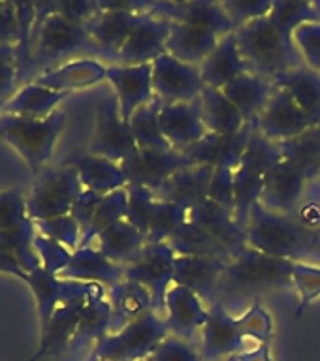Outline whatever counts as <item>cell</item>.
Returning a JSON list of instances; mask_svg holds the SVG:
<instances>
[{"instance_id": "obj_19", "label": "cell", "mask_w": 320, "mask_h": 361, "mask_svg": "<svg viewBox=\"0 0 320 361\" xmlns=\"http://www.w3.org/2000/svg\"><path fill=\"white\" fill-rule=\"evenodd\" d=\"M106 79L117 96L119 113L124 123H130L132 115L155 98L153 62L151 64H140V66L112 64L106 70Z\"/></svg>"}, {"instance_id": "obj_42", "label": "cell", "mask_w": 320, "mask_h": 361, "mask_svg": "<svg viewBox=\"0 0 320 361\" xmlns=\"http://www.w3.org/2000/svg\"><path fill=\"white\" fill-rule=\"evenodd\" d=\"M186 219V211L179 205L157 200L153 205L147 243H168V239L179 230Z\"/></svg>"}, {"instance_id": "obj_30", "label": "cell", "mask_w": 320, "mask_h": 361, "mask_svg": "<svg viewBox=\"0 0 320 361\" xmlns=\"http://www.w3.org/2000/svg\"><path fill=\"white\" fill-rule=\"evenodd\" d=\"M112 305L107 301L106 288L100 284H93L89 295L85 299L83 309L79 312L78 331L73 337L72 346L83 344H96L98 341L109 335L112 331Z\"/></svg>"}, {"instance_id": "obj_56", "label": "cell", "mask_w": 320, "mask_h": 361, "mask_svg": "<svg viewBox=\"0 0 320 361\" xmlns=\"http://www.w3.org/2000/svg\"><path fill=\"white\" fill-rule=\"evenodd\" d=\"M0 271H4L8 275L17 276V279H21V281L27 279V273L23 271V267L19 265L16 256H13L10 250H6L4 247H0Z\"/></svg>"}, {"instance_id": "obj_15", "label": "cell", "mask_w": 320, "mask_h": 361, "mask_svg": "<svg viewBox=\"0 0 320 361\" xmlns=\"http://www.w3.org/2000/svg\"><path fill=\"white\" fill-rule=\"evenodd\" d=\"M253 126L259 134L273 143H285L315 128L309 118L305 117V113L296 106L292 96L279 87H275L268 106Z\"/></svg>"}, {"instance_id": "obj_23", "label": "cell", "mask_w": 320, "mask_h": 361, "mask_svg": "<svg viewBox=\"0 0 320 361\" xmlns=\"http://www.w3.org/2000/svg\"><path fill=\"white\" fill-rule=\"evenodd\" d=\"M57 276L61 281L89 282V284L112 288L117 282L124 281V267L112 262L96 247H85L78 248L72 254L70 264Z\"/></svg>"}, {"instance_id": "obj_17", "label": "cell", "mask_w": 320, "mask_h": 361, "mask_svg": "<svg viewBox=\"0 0 320 361\" xmlns=\"http://www.w3.org/2000/svg\"><path fill=\"white\" fill-rule=\"evenodd\" d=\"M164 320L170 335L196 344L208 320V305L192 290L174 284L164 298Z\"/></svg>"}, {"instance_id": "obj_43", "label": "cell", "mask_w": 320, "mask_h": 361, "mask_svg": "<svg viewBox=\"0 0 320 361\" xmlns=\"http://www.w3.org/2000/svg\"><path fill=\"white\" fill-rule=\"evenodd\" d=\"M34 228H36V233L61 243L68 250H72V252L78 250L79 241H81V228L73 220L72 214H64V216H55V219L47 220H36Z\"/></svg>"}, {"instance_id": "obj_59", "label": "cell", "mask_w": 320, "mask_h": 361, "mask_svg": "<svg viewBox=\"0 0 320 361\" xmlns=\"http://www.w3.org/2000/svg\"><path fill=\"white\" fill-rule=\"evenodd\" d=\"M223 361H237V355H230V357H226V360Z\"/></svg>"}, {"instance_id": "obj_45", "label": "cell", "mask_w": 320, "mask_h": 361, "mask_svg": "<svg viewBox=\"0 0 320 361\" xmlns=\"http://www.w3.org/2000/svg\"><path fill=\"white\" fill-rule=\"evenodd\" d=\"M129 192V205H126V220L147 237L149 231V220H151L153 205L157 202L155 192L143 186H126Z\"/></svg>"}, {"instance_id": "obj_14", "label": "cell", "mask_w": 320, "mask_h": 361, "mask_svg": "<svg viewBox=\"0 0 320 361\" xmlns=\"http://www.w3.org/2000/svg\"><path fill=\"white\" fill-rule=\"evenodd\" d=\"M203 85L200 66L186 64L170 53H164L153 62V92L164 104L194 102L200 98Z\"/></svg>"}, {"instance_id": "obj_32", "label": "cell", "mask_w": 320, "mask_h": 361, "mask_svg": "<svg viewBox=\"0 0 320 361\" xmlns=\"http://www.w3.org/2000/svg\"><path fill=\"white\" fill-rule=\"evenodd\" d=\"M106 293L113 312L112 331L109 333L123 329L124 326H129L130 322L138 320L140 316L153 310L151 293L147 292L141 284L129 281V279L117 282L115 286L106 288Z\"/></svg>"}, {"instance_id": "obj_37", "label": "cell", "mask_w": 320, "mask_h": 361, "mask_svg": "<svg viewBox=\"0 0 320 361\" xmlns=\"http://www.w3.org/2000/svg\"><path fill=\"white\" fill-rule=\"evenodd\" d=\"M25 282L30 286V292L36 299L40 329H44L47 326V322H49L51 314H53V310L57 309V305L61 303L62 298L66 295L70 281H61L59 276L47 273L44 267H38L32 273H28Z\"/></svg>"}, {"instance_id": "obj_8", "label": "cell", "mask_w": 320, "mask_h": 361, "mask_svg": "<svg viewBox=\"0 0 320 361\" xmlns=\"http://www.w3.org/2000/svg\"><path fill=\"white\" fill-rule=\"evenodd\" d=\"M83 190L78 171L72 166L62 162L57 168L42 169L27 196V216L36 222L70 214Z\"/></svg>"}, {"instance_id": "obj_22", "label": "cell", "mask_w": 320, "mask_h": 361, "mask_svg": "<svg viewBox=\"0 0 320 361\" xmlns=\"http://www.w3.org/2000/svg\"><path fill=\"white\" fill-rule=\"evenodd\" d=\"M228 259L213 256H175L174 284L185 286L211 305L219 299V286Z\"/></svg>"}, {"instance_id": "obj_60", "label": "cell", "mask_w": 320, "mask_h": 361, "mask_svg": "<svg viewBox=\"0 0 320 361\" xmlns=\"http://www.w3.org/2000/svg\"><path fill=\"white\" fill-rule=\"evenodd\" d=\"M319 179H320V171H319Z\"/></svg>"}, {"instance_id": "obj_5", "label": "cell", "mask_w": 320, "mask_h": 361, "mask_svg": "<svg viewBox=\"0 0 320 361\" xmlns=\"http://www.w3.org/2000/svg\"><path fill=\"white\" fill-rule=\"evenodd\" d=\"M64 126L66 113L62 111H55L47 118L0 113V140L13 147L34 173H40L42 166L51 158Z\"/></svg>"}, {"instance_id": "obj_21", "label": "cell", "mask_w": 320, "mask_h": 361, "mask_svg": "<svg viewBox=\"0 0 320 361\" xmlns=\"http://www.w3.org/2000/svg\"><path fill=\"white\" fill-rule=\"evenodd\" d=\"M172 21L146 13L141 23L130 34L123 49L119 51L117 62L123 66H140V64H151L160 55L166 53V42H168Z\"/></svg>"}, {"instance_id": "obj_20", "label": "cell", "mask_w": 320, "mask_h": 361, "mask_svg": "<svg viewBox=\"0 0 320 361\" xmlns=\"http://www.w3.org/2000/svg\"><path fill=\"white\" fill-rule=\"evenodd\" d=\"M158 123L164 137L174 151H186L196 145L209 134L202 118L200 102H179V104H162L158 113Z\"/></svg>"}, {"instance_id": "obj_29", "label": "cell", "mask_w": 320, "mask_h": 361, "mask_svg": "<svg viewBox=\"0 0 320 361\" xmlns=\"http://www.w3.org/2000/svg\"><path fill=\"white\" fill-rule=\"evenodd\" d=\"M200 73H202L206 87L220 90L236 78L249 73L247 64L243 61L239 47H237L236 34H226L220 38L213 53L200 64Z\"/></svg>"}, {"instance_id": "obj_48", "label": "cell", "mask_w": 320, "mask_h": 361, "mask_svg": "<svg viewBox=\"0 0 320 361\" xmlns=\"http://www.w3.org/2000/svg\"><path fill=\"white\" fill-rule=\"evenodd\" d=\"M34 250L38 254L42 267L55 276L70 264L73 254L64 245L53 241L49 237L40 235V233H36V237H34Z\"/></svg>"}, {"instance_id": "obj_49", "label": "cell", "mask_w": 320, "mask_h": 361, "mask_svg": "<svg viewBox=\"0 0 320 361\" xmlns=\"http://www.w3.org/2000/svg\"><path fill=\"white\" fill-rule=\"evenodd\" d=\"M208 200L220 205L230 213H236V188H234V166L213 168V177L209 183Z\"/></svg>"}, {"instance_id": "obj_4", "label": "cell", "mask_w": 320, "mask_h": 361, "mask_svg": "<svg viewBox=\"0 0 320 361\" xmlns=\"http://www.w3.org/2000/svg\"><path fill=\"white\" fill-rule=\"evenodd\" d=\"M283 158L279 143L266 140L264 135L253 130L247 149L234 168V188H236V220L245 230L249 214L256 203H260L266 179Z\"/></svg>"}, {"instance_id": "obj_51", "label": "cell", "mask_w": 320, "mask_h": 361, "mask_svg": "<svg viewBox=\"0 0 320 361\" xmlns=\"http://www.w3.org/2000/svg\"><path fill=\"white\" fill-rule=\"evenodd\" d=\"M27 219V197L17 188L0 192V231L19 226Z\"/></svg>"}, {"instance_id": "obj_53", "label": "cell", "mask_w": 320, "mask_h": 361, "mask_svg": "<svg viewBox=\"0 0 320 361\" xmlns=\"http://www.w3.org/2000/svg\"><path fill=\"white\" fill-rule=\"evenodd\" d=\"M19 78L16 45H0V107L10 100L16 79Z\"/></svg>"}, {"instance_id": "obj_25", "label": "cell", "mask_w": 320, "mask_h": 361, "mask_svg": "<svg viewBox=\"0 0 320 361\" xmlns=\"http://www.w3.org/2000/svg\"><path fill=\"white\" fill-rule=\"evenodd\" d=\"M211 177H213L211 166H189L172 175L158 190H155V197L191 211L192 207L208 200Z\"/></svg>"}, {"instance_id": "obj_39", "label": "cell", "mask_w": 320, "mask_h": 361, "mask_svg": "<svg viewBox=\"0 0 320 361\" xmlns=\"http://www.w3.org/2000/svg\"><path fill=\"white\" fill-rule=\"evenodd\" d=\"M126 205H129V192H126V186L121 188V190H115L112 194H106L102 196L100 203L96 205L95 216L90 220L89 228L81 235V241H79L78 248L93 247V241L98 239L102 231L107 230L109 226H113L119 220L126 219Z\"/></svg>"}, {"instance_id": "obj_61", "label": "cell", "mask_w": 320, "mask_h": 361, "mask_svg": "<svg viewBox=\"0 0 320 361\" xmlns=\"http://www.w3.org/2000/svg\"><path fill=\"white\" fill-rule=\"evenodd\" d=\"M141 361H147V360H141Z\"/></svg>"}, {"instance_id": "obj_11", "label": "cell", "mask_w": 320, "mask_h": 361, "mask_svg": "<svg viewBox=\"0 0 320 361\" xmlns=\"http://www.w3.org/2000/svg\"><path fill=\"white\" fill-rule=\"evenodd\" d=\"M249 341L251 338L242 316L234 318L220 299L208 305V320L200 331V344H198L203 360L223 361L230 355L242 354L245 350L253 348L249 346Z\"/></svg>"}, {"instance_id": "obj_16", "label": "cell", "mask_w": 320, "mask_h": 361, "mask_svg": "<svg viewBox=\"0 0 320 361\" xmlns=\"http://www.w3.org/2000/svg\"><path fill=\"white\" fill-rule=\"evenodd\" d=\"M189 166L194 164L181 151H147V149H138L132 157L121 164L126 177V186H143L153 192L158 190L179 169Z\"/></svg>"}, {"instance_id": "obj_3", "label": "cell", "mask_w": 320, "mask_h": 361, "mask_svg": "<svg viewBox=\"0 0 320 361\" xmlns=\"http://www.w3.org/2000/svg\"><path fill=\"white\" fill-rule=\"evenodd\" d=\"M294 262L259 252L247 245L234 254L223 273L219 299L225 303L228 298H239L249 293L292 286Z\"/></svg>"}, {"instance_id": "obj_13", "label": "cell", "mask_w": 320, "mask_h": 361, "mask_svg": "<svg viewBox=\"0 0 320 361\" xmlns=\"http://www.w3.org/2000/svg\"><path fill=\"white\" fill-rule=\"evenodd\" d=\"M93 284L89 282L70 281L66 295L57 305L47 326L42 329L38 352L30 357V361H38L45 355H59L62 350L72 346L76 331H78L79 312L83 309V303L89 295Z\"/></svg>"}, {"instance_id": "obj_10", "label": "cell", "mask_w": 320, "mask_h": 361, "mask_svg": "<svg viewBox=\"0 0 320 361\" xmlns=\"http://www.w3.org/2000/svg\"><path fill=\"white\" fill-rule=\"evenodd\" d=\"M136 151H138V145H136L130 124L124 123L119 113L117 96L115 92L104 94L96 104L95 130L87 145V152L107 158L121 166Z\"/></svg>"}, {"instance_id": "obj_40", "label": "cell", "mask_w": 320, "mask_h": 361, "mask_svg": "<svg viewBox=\"0 0 320 361\" xmlns=\"http://www.w3.org/2000/svg\"><path fill=\"white\" fill-rule=\"evenodd\" d=\"M283 158L298 166L309 180L319 179L320 171V126L311 128L300 137L279 143Z\"/></svg>"}, {"instance_id": "obj_26", "label": "cell", "mask_w": 320, "mask_h": 361, "mask_svg": "<svg viewBox=\"0 0 320 361\" xmlns=\"http://www.w3.org/2000/svg\"><path fill=\"white\" fill-rule=\"evenodd\" d=\"M106 70L102 62L96 59H76V61L64 62L61 66L45 70L34 79L32 83L55 90V92H72L78 89L95 87L106 79Z\"/></svg>"}, {"instance_id": "obj_31", "label": "cell", "mask_w": 320, "mask_h": 361, "mask_svg": "<svg viewBox=\"0 0 320 361\" xmlns=\"http://www.w3.org/2000/svg\"><path fill=\"white\" fill-rule=\"evenodd\" d=\"M273 90H275V83L271 79L260 78L254 73H243L226 85L223 92L239 109L245 123L254 124L260 113L268 106Z\"/></svg>"}, {"instance_id": "obj_28", "label": "cell", "mask_w": 320, "mask_h": 361, "mask_svg": "<svg viewBox=\"0 0 320 361\" xmlns=\"http://www.w3.org/2000/svg\"><path fill=\"white\" fill-rule=\"evenodd\" d=\"M220 38L223 36L209 28L189 25V23H172V30L166 42V53L186 64L200 66L219 45Z\"/></svg>"}, {"instance_id": "obj_44", "label": "cell", "mask_w": 320, "mask_h": 361, "mask_svg": "<svg viewBox=\"0 0 320 361\" xmlns=\"http://www.w3.org/2000/svg\"><path fill=\"white\" fill-rule=\"evenodd\" d=\"M292 288L298 293L296 316H300L316 298H320V265L294 264Z\"/></svg>"}, {"instance_id": "obj_57", "label": "cell", "mask_w": 320, "mask_h": 361, "mask_svg": "<svg viewBox=\"0 0 320 361\" xmlns=\"http://www.w3.org/2000/svg\"><path fill=\"white\" fill-rule=\"evenodd\" d=\"M237 361H273L271 360V346L270 343L254 344L253 348L245 350L242 354H237Z\"/></svg>"}, {"instance_id": "obj_1", "label": "cell", "mask_w": 320, "mask_h": 361, "mask_svg": "<svg viewBox=\"0 0 320 361\" xmlns=\"http://www.w3.org/2000/svg\"><path fill=\"white\" fill-rule=\"evenodd\" d=\"M247 245L259 252L294 264L320 265V230L302 224L294 214L273 213L256 203L245 226Z\"/></svg>"}, {"instance_id": "obj_35", "label": "cell", "mask_w": 320, "mask_h": 361, "mask_svg": "<svg viewBox=\"0 0 320 361\" xmlns=\"http://www.w3.org/2000/svg\"><path fill=\"white\" fill-rule=\"evenodd\" d=\"M146 245L147 237L136 230L126 219L109 226L96 239V248L112 262L123 265V267L132 264L140 256Z\"/></svg>"}, {"instance_id": "obj_54", "label": "cell", "mask_w": 320, "mask_h": 361, "mask_svg": "<svg viewBox=\"0 0 320 361\" xmlns=\"http://www.w3.org/2000/svg\"><path fill=\"white\" fill-rule=\"evenodd\" d=\"M19 13L17 2H0V45H17Z\"/></svg>"}, {"instance_id": "obj_34", "label": "cell", "mask_w": 320, "mask_h": 361, "mask_svg": "<svg viewBox=\"0 0 320 361\" xmlns=\"http://www.w3.org/2000/svg\"><path fill=\"white\" fill-rule=\"evenodd\" d=\"M275 87L285 89L292 96L296 106L305 113L311 124L320 126V72H315L304 64L292 72L283 73L275 79Z\"/></svg>"}, {"instance_id": "obj_24", "label": "cell", "mask_w": 320, "mask_h": 361, "mask_svg": "<svg viewBox=\"0 0 320 361\" xmlns=\"http://www.w3.org/2000/svg\"><path fill=\"white\" fill-rule=\"evenodd\" d=\"M253 130V124H247L236 135L208 134L202 141H198L196 145L189 147L186 151H183V154L194 166H211V168L234 166L236 168L239 158H242V154L247 149V143L251 140Z\"/></svg>"}, {"instance_id": "obj_41", "label": "cell", "mask_w": 320, "mask_h": 361, "mask_svg": "<svg viewBox=\"0 0 320 361\" xmlns=\"http://www.w3.org/2000/svg\"><path fill=\"white\" fill-rule=\"evenodd\" d=\"M279 30L292 38V32L300 25L309 21H320V2L307 0H275L271 13L268 16Z\"/></svg>"}, {"instance_id": "obj_12", "label": "cell", "mask_w": 320, "mask_h": 361, "mask_svg": "<svg viewBox=\"0 0 320 361\" xmlns=\"http://www.w3.org/2000/svg\"><path fill=\"white\" fill-rule=\"evenodd\" d=\"M175 256L168 243H147L140 256L124 267V279L138 282L151 293L153 310L160 316H164V298L174 286Z\"/></svg>"}, {"instance_id": "obj_27", "label": "cell", "mask_w": 320, "mask_h": 361, "mask_svg": "<svg viewBox=\"0 0 320 361\" xmlns=\"http://www.w3.org/2000/svg\"><path fill=\"white\" fill-rule=\"evenodd\" d=\"M64 164L76 168L83 188L96 192L100 196L112 194V192L121 190L126 186L123 168L119 164L107 160V158L96 157V154L83 151L73 152L72 157L64 160Z\"/></svg>"}, {"instance_id": "obj_18", "label": "cell", "mask_w": 320, "mask_h": 361, "mask_svg": "<svg viewBox=\"0 0 320 361\" xmlns=\"http://www.w3.org/2000/svg\"><path fill=\"white\" fill-rule=\"evenodd\" d=\"M309 183L311 180L298 166H294L287 158H281L266 179L260 205L273 213L294 214L304 202Z\"/></svg>"}, {"instance_id": "obj_7", "label": "cell", "mask_w": 320, "mask_h": 361, "mask_svg": "<svg viewBox=\"0 0 320 361\" xmlns=\"http://www.w3.org/2000/svg\"><path fill=\"white\" fill-rule=\"evenodd\" d=\"M166 335L170 331L164 316L151 310L123 329L106 335L90 352L98 361H141L151 355Z\"/></svg>"}, {"instance_id": "obj_2", "label": "cell", "mask_w": 320, "mask_h": 361, "mask_svg": "<svg viewBox=\"0 0 320 361\" xmlns=\"http://www.w3.org/2000/svg\"><path fill=\"white\" fill-rule=\"evenodd\" d=\"M236 42L249 73L275 83L283 73L304 66V59L294 47L292 38L279 30L270 17H262L236 28Z\"/></svg>"}, {"instance_id": "obj_38", "label": "cell", "mask_w": 320, "mask_h": 361, "mask_svg": "<svg viewBox=\"0 0 320 361\" xmlns=\"http://www.w3.org/2000/svg\"><path fill=\"white\" fill-rule=\"evenodd\" d=\"M164 102L160 98H153L149 104L141 106L130 118V130L134 135V141L138 149H147V151H174L170 143L164 137L160 123H158V113Z\"/></svg>"}, {"instance_id": "obj_58", "label": "cell", "mask_w": 320, "mask_h": 361, "mask_svg": "<svg viewBox=\"0 0 320 361\" xmlns=\"http://www.w3.org/2000/svg\"><path fill=\"white\" fill-rule=\"evenodd\" d=\"M85 361H98V357H96V355L93 354V352H90V354L87 355V360H85Z\"/></svg>"}, {"instance_id": "obj_55", "label": "cell", "mask_w": 320, "mask_h": 361, "mask_svg": "<svg viewBox=\"0 0 320 361\" xmlns=\"http://www.w3.org/2000/svg\"><path fill=\"white\" fill-rule=\"evenodd\" d=\"M100 194H96V192L85 188V190L81 192V196H79L78 200H76V203H73L70 214H72L73 220H76L79 228H81V235H83L85 231H87V228H89L90 220L95 216L96 205L100 203Z\"/></svg>"}, {"instance_id": "obj_33", "label": "cell", "mask_w": 320, "mask_h": 361, "mask_svg": "<svg viewBox=\"0 0 320 361\" xmlns=\"http://www.w3.org/2000/svg\"><path fill=\"white\" fill-rule=\"evenodd\" d=\"M198 102L202 109L203 124L209 134L236 135L247 126L239 109L228 100V96L220 89L206 87Z\"/></svg>"}, {"instance_id": "obj_47", "label": "cell", "mask_w": 320, "mask_h": 361, "mask_svg": "<svg viewBox=\"0 0 320 361\" xmlns=\"http://www.w3.org/2000/svg\"><path fill=\"white\" fill-rule=\"evenodd\" d=\"M147 361H206L198 344H192L185 338L166 335L157 348L153 350Z\"/></svg>"}, {"instance_id": "obj_50", "label": "cell", "mask_w": 320, "mask_h": 361, "mask_svg": "<svg viewBox=\"0 0 320 361\" xmlns=\"http://www.w3.org/2000/svg\"><path fill=\"white\" fill-rule=\"evenodd\" d=\"M273 2L275 0H223L220 4L236 28H239L247 23L270 16Z\"/></svg>"}, {"instance_id": "obj_46", "label": "cell", "mask_w": 320, "mask_h": 361, "mask_svg": "<svg viewBox=\"0 0 320 361\" xmlns=\"http://www.w3.org/2000/svg\"><path fill=\"white\" fill-rule=\"evenodd\" d=\"M292 44L304 59L305 66L320 72V21L300 25L292 32Z\"/></svg>"}, {"instance_id": "obj_36", "label": "cell", "mask_w": 320, "mask_h": 361, "mask_svg": "<svg viewBox=\"0 0 320 361\" xmlns=\"http://www.w3.org/2000/svg\"><path fill=\"white\" fill-rule=\"evenodd\" d=\"M66 96V92H55V90L45 89L36 83H28L17 90V94L11 96L10 100L0 107V113L30 118H47L57 111L55 107Z\"/></svg>"}, {"instance_id": "obj_6", "label": "cell", "mask_w": 320, "mask_h": 361, "mask_svg": "<svg viewBox=\"0 0 320 361\" xmlns=\"http://www.w3.org/2000/svg\"><path fill=\"white\" fill-rule=\"evenodd\" d=\"M36 13L38 17L32 28V64L57 61L81 51L102 55L87 27L51 11L49 2H38Z\"/></svg>"}, {"instance_id": "obj_9", "label": "cell", "mask_w": 320, "mask_h": 361, "mask_svg": "<svg viewBox=\"0 0 320 361\" xmlns=\"http://www.w3.org/2000/svg\"><path fill=\"white\" fill-rule=\"evenodd\" d=\"M100 13L85 27L98 45L102 56L117 61L130 34L149 13V2H100Z\"/></svg>"}, {"instance_id": "obj_52", "label": "cell", "mask_w": 320, "mask_h": 361, "mask_svg": "<svg viewBox=\"0 0 320 361\" xmlns=\"http://www.w3.org/2000/svg\"><path fill=\"white\" fill-rule=\"evenodd\" d=\"M51 11L61 13L70 21L87 25L100 13V2H89V0H62V2H49Z\"/></svg>"}]
</instances>
